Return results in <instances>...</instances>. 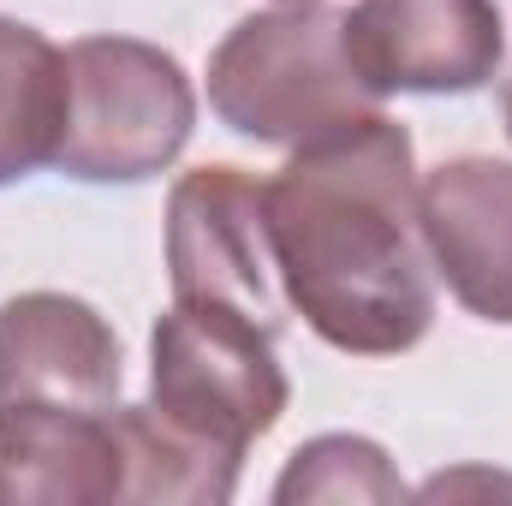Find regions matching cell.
<instances>
[{
  "instance_id": "5",
  "label": "cell",
  "mask_w": 512,
  "mask_h": 506,
  "mask_svg": "<svg viewBox=\"0 0 512 506\" xmlns=\"http://www.w3.org/2000/svg\"><path fill=\"white\" fill-rule=\"evenodd\" d=\"M274 334L233 310L209 304H173L155 322V417H167L179 435L245 459L256 435H268L286 411V376L274 364Z\"/></svg>"
},
{
  "instance_id": "6",
  "label": "cell",
  "mask_w": 512,
  "mask_h": 506,
  "mask_svg": "<svg viewBox=\"0 0 512 506\" xmlns=\"http://www.w3.org/2000/svg\"><path fill=\"white\" fill-rule=\"evenodd\" d=\"M167 274L173 304L233 310L256 328H280L274 256L262 233V185L239 167H197L167 203Z\"/></svg>"
},
{
  "instance_id": "10",
  "label": "cell",
  "mask_w": 512,
  "mask_h": 506,
  "mask_svg": "<svg viewBox=\"0 0 512 506\" xmlns=\"http://www.w3.org/2000/svg\"><path fill=\"white\" fill-rule=\"evenodd\" d=\"M405 483L387 465V453L364 435H322L292 453L286 477L274 483V501H399Z\"/></svg>"
},
{
  "instance_id": "12",
  "label": "cell",
  "mask_w": 512,
  "mask_h": 506,
  "mask_svg": "<svg viewBox=\"0 0 512 506\" xmlns=\"http://www.w3.org/2000/svg\"><path fill=\"white\" fill-rule=\"evenodd\" d=\"M292 6H304V0H292Z\"/></svg>"
},
{
  "instance_id": "1",
  "label": "cell",
  "mask_w": 512,
  "mask_h": 506,
  "mask_svg": "<svg viewBox=\"0 0 512 506\" xmlns=\"http://www.w3.org/2000/svg\"><path fill=\"white\" fill-rule=\"evenodd\" d=\"M274 274L304 322L358 358L411 352L435 322V256L417 215L411 137L387 114L298 143L262 185Z\"/></svg>"
},
{
  "instance_id": "2",
  "label": "cell",
  "mask_w": 512,
  "mask_h": 506,
  "mask_svg": "<svg viewBox=\"0 0 512 506\" xmlns=\"http://www.w3.org/2000/svg\"><path fill=\"white\" fill-rule=\"evenodd\" d=\"M0 501H120V340L84 298L0 310Z\"/></svg>"
},
{
  "instance_id": "7",
  "label": "cell",
  "mask_w": 512,
  "mask_h": 506,
  "mask_svg": "<svg viewBox=\"0 0 512 506\" xmlns=\"http://www.w3.org/2000/svg\"><path fill=\"white\" fill-rule=\"evenodd\" d=\"M340 30L358 78L376 96H465L501 66L495 0H358L340 12Z\"/></svg>"
},
{
  "instance_id": "8",
  "label": "cell",
  "mask_w": 512,
  "mask_h": 506,
  "mask_svg": "<svg viewBox=\"0 0 512 506\" xmlns=\"http://www.w3.org/2000/svg\"><path fill=\"white\" fill-rule=\"evenodd\" d=\"M423 239L465 310L512 322V167L465 155L417 185Z\"/></svg>"
},
{
  "instance_id": "4",
  "label": "cell",
  "mask_w": 512,
  "mask_h": 506,
  "mask_svg": "<svg viewBox=\"0 0 512 506\" xmlns=\"http://www.w3.org/2000/svg\"><path fill=\"white\" fill-rule=\"evenodd\" d=\"M72 78V114L60 161L72 179H149L179 161L197 96L173 54L131 42V36H84L66 48Z\"/></svg>"
},
{
  "instance_id": "11",
  "label": "cell",
  "mask_w": 512,
  "mask_h": 506,
  "mask_svg": "<svg viewBox=\"0 0 512 506\" xmlns=\"http://www.w3.org/2000/svg\"><path fill=\"white\" fill-rule=\"evenodd\" d=\"M507 131H512V78H507Z\"/></svg>"
},
{
  "instance_id": "9",
  "label": "cell",
  "mask_w": 512,
  "mask_h": 506,
  "mask_svg": "<svg viewBox=\"0 0 512 506\" xmlns=\"http://www.w3.org/2000/svg\"><path fill=\"white\" fill-rule=\"evenodd\" d=\"M66 114H72L66 54L42 30L0 18V185L60 161Z\"/></svg>"
},
{
  "instance_id": "3",
  "label": "cell",
  "mask_w": 512,
  "mask_h": 506,
  "mask_svg": "<svg viewBox=\"0 0 512 506\" xmlns=\"http://www.w3.org/2000/svg\"><path fill=\"white\" fill-rule=\"evenodd\" d=\"M209 102L256 143H310L364 114H382V96L346 54L340 12L316 0L245 18L209 60Z\"/></svg>"
}]
</instances>
